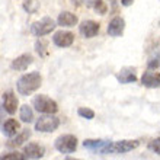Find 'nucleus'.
<instances>
[{
	"instance_id": "2",
	"label": "nucleus",
	"mask_w": 160,
	"mask_h": 160,
	"mask_svg": "<svg viewBox=\"0 0 160 160\" xmlns=\"http://www.w3.org/2000/svg\"><path fill=\"white\" fill-rule=\"evenodd\" d=\"M140 146L138 140H121V141H108L101 150V154H122L134 150Z\"/></svg>"
},
{
	"instance_id": "25",
	"label": "nucleus",
	"mask_w": 160,
	"mask_h": 160,
	"mask_svg": "<svg viewBox=\"0 0 160 160\" xmlns=\"http://www.w3.org/2000/svg\"><path fill=\"white\" fill-rule=\"evenodd\" d=\"M159 144H160V138L157 137L156 140H152V141H150V144H148V148H150L153 153L160 154V146H159Z\"/></svg>"
},
{
	"instance_id": "3",
	"label": "nucleus",
	"mask_w": 160,
	"mask_h": 160,
	"mask_svg": "<svg viewBox=\"0 0 160 160\" xmlns=\"http://www.w3.org/2000/svg\"><path fill=\"white\" fill-rule=\"evenodd\" d=\"M32 106L39 114H55L58 111L57 102L47 95H37L32 101Z\"/></svg>"
},
{
	"instance_id": "16",
	"label": "nucleus",
	"mask_w": 160,
	"mask_h": 160,
	"mask_svg": "<svg viewBox=\"0 0 160 160\" xmlns=\"http://www.w3.org/2000/svg\"><path fill=\"white\" fill-rule=\"evenodd\" d=\"M21 130V125H19V122L16 121V119H8V121H4L3 127H2V132H3L6 137H9V138H12V137H15V135L18 134V131Z\"/></svg>"
},
{
	"instance_id": "20",
	"label": "nucleus",
	"mask_w": 160,
	"mask_h": 160,
	"mask_svg": "<svg viewBox=\"0 0 160 160\" xmlns=\"http://www.w3.org/2000/svg\"><path fill=\"white\" fill-rule=\"evenodd\" d=\"M86 3H88V6H92L93 10L96 13H99V15H105L108 12V6H106V3L103 0H89Z\"/></svg>"
},
{
	"instance_id": "9",
	"label": "nucleus",
	"mask_w": 160,
	"mask_h": 160,
	"mask_svg": "<svg viewBox=\"0 0 160 160\" xmlns=\"http://www.w3.org/2000/svg\"><path fill=\"white\" fill-rule=\"evenodd\" d=\"M79 31L84 38H93V37H96V35L99 34L101 25L95 21H84V22L80 23Z\"/></svg>"
},
{
	"instance_id": "23",
	"label": "nucleus",
	"mask_w": 160,
	"mask_h": 160,
	"mask_svg": "<svg viewBox=\"0 0 160 160\" xmlns=\"http://www.w3.org/2000/svg\"><path fill=\"white\" fill-rule=\"evenodd\" d=\"M47 45H48V42L42 41V39L35 42V50H37V52H38L41 57H45L47 55Z\"/></svg>"
},
{
	"instance_id": "10",
	"label": "nucleus",
	"mask_w": 160,
	"mask_h": 160,
	"mask_svg": "<svg viewBox=\"0 0 160 160\" xmlns=\"http://www.w3.org/2000/svg\"><path fill=\"white\" fill-rule=\"evenodd\" d=\"M124 29H125V21L121 16L112 18V21L108 25V34H109V37H114V38L121 37Z\"/></svg>"
},
{
	"instance_id": "8",
	"label": "nucleus",
	"mask_w": 160,
	"mask_h": 160,
	"mask_svg": "<svg viewBox=\"0 0 160 160\" xmlns=\"http://www.w3.org/2000/svg\"><path fill=\"white\" fill-rule=\"evenodd\" d=\"M23 154H25L26 159L38 160V159H42V157H44L45 148L38 143H28L25 146V148H23Z\"/></svg>"
},
{
	"instance_id": "11",
	"label": "nucleus",
	"mask_w": 160,
	"mask_h": 160,
	"mask_svg": "<svg viewBox=\"0 0 160 160\" xmlns=\"http://www.w3.org/2000/svg\"><path fill=\"white\" fill-rule=\"evenodd\" d=\"M141 83L146 88L157 89L160 86V73L154 70H147L141 77Z\"/></svg>"
},
{
	"instance_id": "1",
	"label": "nucleus",
	"mask_w": 160,
	"mask_h": 160,
	"mask_svg": "<svg viewBox=\"0 0 160 160\" xmlns=\"http://www.w3.org/2000/svg\"><path fill=\"white\" fill-rule=\"evenodd\" d=\"M42 84V76L38 72H32L28 73V74H23L21 79L18 80V92L23 95V96H28L31 93L37 92Z\"/></svg>"
},
{
	"instance_id": "29",
	"label": "nucleus",
	"mask_w": 160,
	"mask_h": 160,
	"mask_svg": "<svg viewBox=\"0 0 160 160\" xmlns=\"http://www.w3.org/2000/svg\"><path fill=\"white\" fill-rule=\"evenodd\" d=\"M132 3H134V0H121V4H122V6H125V8L131 6Z\"/></svg>"
},
{
	"instance_id": "21",
	"label": "nucleus",
	"mask_w": 160,
	"mask_h": 160,
	"mask_svg": "<svg viewBox=\"0 0 160 160\" xmlns=\"http://www.w3.org/2000/svg\"><path fill=\"white\" fill-rule=\"evenodd\" d=\"M0 160H26L25 154L19 152H12V153H4L0 154Z\"/></svg>"
},
{
	"instance_id": "26",
	"label": "nucleus",
	"mask_w": 160,
	"mask_h": 160,
	"mask_svg": "<svg viewBox=\"0 0 160 160\" xmlns=\"http://www.w3.org/2000/svg\"><path fill=\"white\" fill-rule=\"evenodd\" d=\"M148 70H157L159 68V55H156V58H152L148 61Z\"/></svg>"
},
{
	"instance_id": "12",
	"label": "nucleus",
	"mask_w": 160,
	"mask_h": 160,
	"mask_svg": "<svg viewBox=\"0 0 160 160\" xmlns=\"http://www.w3.org/2000/svg\"><path fill=\"white\" fill-rule=\"evenodd\" d=\"M32 63H34V57H32V55L22 54L13 60L12 64H10V67H12L13 70H16V72H23V70H26Z\"/></svg>"
},
{
	"instance_id": "6",
	"label": "nucleus",
	"mask_w": 160,
	"mask_h": 160,
	"mask_svg": "<svg viewBox=\"0 0 160 160\" xmlns=\"http://www.w3.org/2000/svg\"><path fill=\"white\" fill-rule=\"evenodd\" d=\"M55 26H57V23H55L54 19H51V18L47 16V18H42L41 21L32 23L31 32H32L35 37H44V35L51 34V32L55 29Z\"/></svg>"
},
{
	"instance_id": "19",
	"label": "nucleus",
	"mask_w": 160,
	"mask_h": 160,
	"mask_svg": "<svg viewBox=\"0 0 160 160\" xmlns=\"http://www.w3.org/2000/svg\"><path fill=\"white\" fill-rule=\"evenodd\" d=\"M19 118H21L22 122L25 124H29L34 119V111L29 105H22L21 106V112H19Z\"/></svg>"
},
{
	"instance_id": "14",
	"label": "nucleus",
	"mask_w": 160,
	"mask_h": 160,
	"mask_svg": "<svg viewBox=\"0 0 160 160\" xmlns=\"http://www.w3.org/2000/svg\"><path fill=\"white\" fill-rule=\"evenodd\" d=\"M117 80L122 84L134 83L137 82V74H135L134 67H124L119 70V73H117Z\"/></svg>"
},
{
	"instance_id": "4",
	"label": "nucleus",
	"mask_w": 160,
	"mask_h": 160,
	"mask_svg": "<svg viewBox=\"0 0 160 160\" xmlns=\"http://www.w3.org/2000/svg\"><path fill=\"white\" fill-rule=\"evenodd\" d=\"M54 147L55 150H58L60 153H64V154L74 153L77 148V138L72 134L60 135L58 138L54 141Z\"/></svg>"
},
{
	"instance_id": "5",
	"label": "nucleus",
	"mask_w": 160,
	"mask_h": 160,
	"mask_svg": "<svg viewBox=\"0 0 160 160\" xmlns=\"http://www.w3.org/2000/svg\"><path fill=\"white\" fill-rule=\"evenodd\" d=\"M60 119L54 117V114H47L44 117H39L38 121L35 122V130L39 132H52L58 128Z\"/></svg>"
},
{
	"instance_id": "17",
	"label": "nucleus",
	"mask_w": 160,
	"mask_h": 160,
	"mask_svg": "<svg viewBox=\"0 0 160 160\" xmlns=\"http://www.w3.org/2000/svg\"><path fill=\"white\" fill-rule=\"evenodd\" d=\"M108 143V140H84L83 147L90 150V152H98L101 153V150L103 148V146Z\"/></svg>"
},
{
	"instance_id": "22",
	"label": "nucleus",
	"mask_w": 160,
	"mask_h": 160,
	"mask_svg": "<svg viewBox=\"0 0 160 160\" xmlns=\"http://www.w3.org/2000/svg\"><path fill=\"white\" fill-rule=\"evenodd\" d=\"M39 8V2L37 0H23V9L28 13H35Z\"/></svg>"
},
{
	"instance_id": "30",
	"label": "nucleus",
	"mask_w": 160,
	"mask_h": 160,
	"mask_svg": "<svg viewBox=\"0 0 160 160\" xmlns=\"http://www.w3.org/2000/svg\"><path fill=\"white\" fill-rule=\"evenodd\" d=\"M64 160H82V159H74V157H66Z\"/></svg>"
},
{
	"instance_id": "24",
	"label": "nucleus",
	"mask_w": 160,
	"mask_h": 160,
	"mask_svg": "<svg viewBox=\"0 0 160 160\" xmlns=\"http://www.w3.org/2000/svg\"><path fill=\"white\" fill-rule=\"evenodd\" d=\"M77 114L82 117V118H86V119H93L95 118V112L89 108H79L77 109Z\"/></svg>"
},
{
	"instance_id": "7",
	"label": "nucleus",
	"mask_w": 160,
	"mask_h": 160,
	"mask_svg": "<svg viewBox=\"0 0 160 160\" xmlns=\"http://www.w3.org/2000/svg\"><path fill=\"white\" fill-rule=\"evenodd\" d=\"M52 42L60 48H67L74 42V34L68 31H58L52 37Z\"/></svg>"
},
{
	"instance_id": "15",
	"label": "nucleus",
	"mask_w": 160,
	"mask_h": 160,
	"mask_svg": "<svg viewBox=\"0 0 160 160\" xmlns=\"http://www.w3.org/2000/svg\"><path fill=\"white\" fill-rule=\"evenodd\" d=\"M77 22H79V19H77L76 15L72 12H67V10L61 12L57 18V25L64 26V28H72V26L77 25Z\"/></svg>"
},
{
	"instance_id": "18",
	"label": "nucleus",
	"mask_w": 160,
	"mask_h": 160,
	"mask_svg": "<svg viewBox=\"0 0 160 160\" xmlns=\"http://www.w3.org/2000/svg\"><path fill=\"white\" fill-rule=\"evenodd\" d=\"M29 137H31V130H23L21 132V134H18V135H15V138L13 140H10L8 143V146L9 147H18V146H22V144L25 143V141H28L29 140Z\"/></svg>"
},
{
	"instance_id": "27",
	"label": "nucleus",
	"mask_w": 160,
	"mask_h": 160,
	"mask_svg": "<svg viewBox=\"0 0 160 160\" xmlns=\"http://www.w3.org/2000/svg\"><path fill=\"white\" fill-rule=\"evenodd\" d=\"M73 6H76V8H79V6H82L83 3H86V0H72Z\"/></svg>"
},
{
	"instance_id": "13",
	"label": "nucleus",
	"mask_w": 160,
	"mask_h": 160,
	"mask_svg": "<svg viewBox=\"0 0 160 160\" xmlns=\"http://www.w3.org/2000/svg\"><path fill=\"white\" fill-rule=\"evenodd\" d=\"M18 103H19V102H18V98L12 90H9V92H6L3 95V108L9 115H13L16 112Z\"/></svg>"
},
{
	"instance_id": "28",
	"label": "nucleus",
	"mask_w": 160,
	"mask_h": 160,
	"mask_svg": "<svg viewBox=\"0 0 160 160\" xmlns=\"http://www.w3.org/2000/svg\"><path fill=\"white\" fill-rule=\"evenodd\" d=\"M4 112H6V111H4L3 105L0 103V124H2V122H3V119H4Z\"/></svg>"
}]
</instances>
